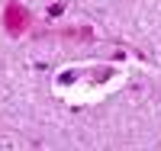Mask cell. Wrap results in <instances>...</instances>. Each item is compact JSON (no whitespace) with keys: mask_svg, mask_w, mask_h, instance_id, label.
<instances>
[{"mask_svg":"<svg viewBox=\"0 0 161 151\" xmlns=\"http://www.w3.org/2000/svg\"><path fill=\"white\" fill-rule=\"evenodd\" d=\"M3 26H7L10 35H23V32L32 26V13L26 10L19 0H10V3L3 7Z\"/></svg>","mask_w":161,"mask_h":151,"instance_id":"obj_1","label":"cell"}]
</instances>
